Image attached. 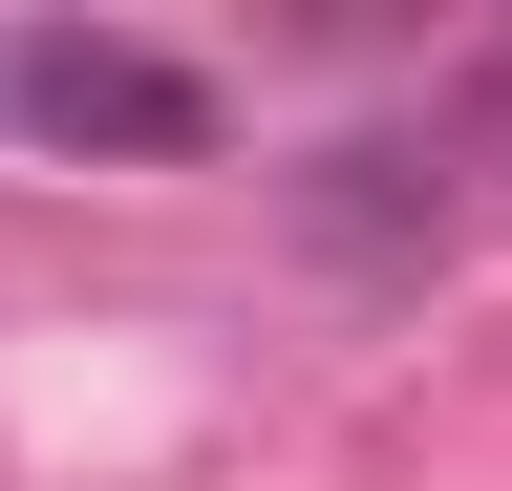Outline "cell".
I'll return each mask as SVG.
<instances>
[{"label": "cell", "instance_id": "obj_1", "mask_svg": "<svg viewBox=\"0 0 512 491\" xmlns=\"http://www.w3.org/2000/svg\"><path fill=\"white\" fill-rule=\"evenodd\" d=\"M0 129H43V150H128V171H192L235 107H214V65H192V43H128V22H22V43H0Z\"/></svg>", "mask_w": 512, "mask_h": 491}, {"label": "cell", "instance_id": "obj_2", "mask_svg": "<svg viewBox=\"0 0 512 491\" xmlns=\"http://www.w3.org/2000/svg\"><path fill=\"white\" fill-rule=\"evenodd\" d=\"M320 235H448V171L427 150H320Z\"/></svg>", "mask_w": 512, "mask_h": 491}]
</instances>
